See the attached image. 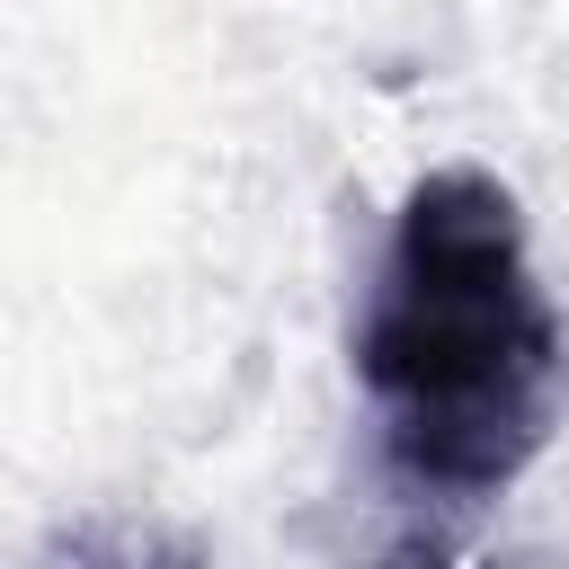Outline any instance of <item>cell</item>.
I'll return each instance as SVG.
<instances>
[{
    "label": "cell",
    "instance_id": "6da1fadb",
    "mask_svg": "<svg viewBox=\"0 0 569 569\" xmlns=\"http://www.w3.org/2000/svg\"><path fill=\"white\" fill-rule=\"evenodd\" d=\"M356 391L391 480L418 498L471 507L542 462L569 409V329L507 178L453 160L400 196L356 320Z\"/></svg>",
    "mask_w": 569,
    "mask_h": 569
},
{
    "label": "cell",
    "instance_id": "7a4b0ae2",
    "mask_svg": "<svg viewBox=\"0 0 569 569\" xmlns=\"http://www.w3.org/2000/svg\"><path fill=\"white\" fill-rule=\"evenodd\" d=\"M382 569H453V560H445V551H391Z\"/></svg>",
    "mask_w": 569,
    "mask_h": 569
}]
</instances>
